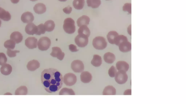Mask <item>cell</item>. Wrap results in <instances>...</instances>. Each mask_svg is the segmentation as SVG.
<instances>
[{
	"mask_svg": "<svg viewBox=\"0 0 186 104\" xmlns=\"http://www.w3.org/2000/svg\"><path fill=\"white\" fill-rule=\"evenodd\" d=\"M41 81L45 90L49 93L58 92L63 84V78L57 69H45L41 73Z\"/></svg>",
	"mask_w": 186,
	"mask_h": 104,
	"instance_id": "obj_1",
	"label": "cell"
},
{
	"mask_svg": "<svg viewBox=\"0 0 186 104\" xmlns=\"http://www.w3.org/2000/svg\"><path fill=\"white\" fill-rule=\"evenodd\" d=\"M63 28L64 31L67 34L74 33L76 31L74 20L71 18H66L64 21Z\"/></svg>",
	"mask_w": 186,
	"mask_h": 104,
	"instance_id": "obj_2",
	"label": "cell"
},
{
	"mask_svg": "<svg viewBox=\"0 0 186 104\" xmlns=\"http://www.w3.org/2000/svg\"><path fill=\"white\" fill-rule=\"evenodd\" d=\"M92 45L96 50H102L107 47V43L104 37L98 36L93 39Z\"/></svg>",
	"mask_w": 186,
	"mask_h": 104,
	"instance_id": "obj_3",
	"label": "cell"
},
{
	"mask_svg": "<svg viewBox=\"0 0 186 104\" xmlns=\"http://www.w3.org/2000/svg\"><path fill=\"white\" fill-rule=\"evenodd\" d=\"M51 45L50 39L46 37L41 38L37 43L38 48L39 50L42 51L48 50L50 48Z\"/></svg>",
	"mask_w": 186,
	"mask_h": 104,
	"instance_id": "obj_4",
	"label": "cell"
},
{
	"mask_svg": "<svg viewBox=\"0 0 186 104\" xmlns=\"http://www.w3.org/2000/svg\"><path fill=\"white\" fill-rule=\"evenodd\" d=\"M77 81V77L73 73H69L64 75L63 82L66 86H72L74 85Z\"/></svg>",
	"mask_w": 186,
	"mask_h": 104,
	"instance_id": "obj_5",
	"label": "cell"
},
{
	"mask_svg": "<svg viewBox=\"0 0 186 104\" xmlns=\"http://www.w3.org/2000/svg\"><path fill=\"white\" fill-rule=\"evenodd\" d=\"M75 41L78 46L84 48L88 44V37L84 35H78L75 37Z\"/></svg>",
	"mask_w": 186,
	"mask_h": 104,
	"instance_id": "obj_6",
	"label": "cell"
},
{
	"mask_svg": "<svg viewBox=\"0 0 186 104\" xmlns=\"http://www.w3.org/2000/svg\"><path fill=\"white\" fill-rule=\"evenodd\" d=\"M126 72L124 71H119L116 73L115 77V80L118 84L122 85L126 82L128 76Z\"/></svg>",
	"mask_w": 186,
	"mask_h": 104,
	"instance_id": "obj_7",
	"label": "cell"
},
{
	"mask_svg": "<svg viewBox=\"0 0 186 104\" xmlns=\"http://www.w3.org/2000/svg\"><path fill=\"white\" fill-rule=\"evenodd\" d=\"M71 68L75 73H81L84 71V65L83 62L80 60H75L72 62Z\"/></svg>",
	"mask_w": 186,
	"mask_h": 104,
	"instance_id": "obj_8",
	"label": "cell"
},
{
	"mask_svg": "<svg viewBox=\"0 0 186 104\" xmlns=\"http://www.w3.org/2000/svg\"><path fill=\"white\" fill-rule=\"evenodd\" d=\"M52 52L50 54V55L56 58L59 60L61 61L63 60L65 54L62 52L61 49L59 47H53L52 48Z\"/></svg>",
	"mask_w": 186,
	"mask_h": 104,
	"instance_id": "obj_9",
	"label": "cell"
},
{
	"mask_svg": "<svg viewBox=\"0 0 186 104\" xmlns=\"http://www.w3.org/2000/svg\"><path fill=\"white\" fill-rule=\"evenodd\" d=\"M38 40L34 37H29L26 39L25 44L27 47L30 49L37 48Z\"/></svg>",
	"mask_w": 186,
	"mask_h": 104,
	"instance_id": "obj_10",
	"label": "cell"
},
{
	"mask_svg": "<svg viewBox=\"0 0 186 104\" xmlns=\"http://www.w3.org/2000/svg\"><path fill=\"white\" fill-rule=\"evenodd\" d=\"M34 16L32 13L29 12H24L22 15L21 19L24 23H30L33 22Z\"/></svg>",
	"mask_w": 186,
	"mask_h": 104,
	"instance_id": "obj_11",
	"label": "cell"
},
{
	"mask_svg": "<svg viewBox=\"0 0 186 104\" xmlns=\"http://www.w3.org/2000/svg\"><path fill=\"white\" fill-rule=\"evenodd\" d=\"M38 31L37 26L34 23H28L25 27V32L28 35H33L37 33Z\"/></svg>",
	"mask_w": 186,
	"mask_h": 104,
	"instance_id": "obj_12",
	"label": "cell"
},
{
	"mask_svg": "<svg viewBox=\"0 0 186 104\" xmlns=\"http://www.w3.org/2000/svg\"><path fill=\"white\" fill-rule=\"evenodd\" d=\"M118 46L119 50L123 52H127L131 50V44L128 41L123 42Z\"/></svg>",
	"mask_w": 186,
	"mask_h": 104,
	"instance_id": "obj_13",
	"label": "cell"
},
{
	"mask_svg": "<svg viewBox=\"0 0 186 104\" xmlns=\"http://www.w3.org/2000/svg\"><path fill=\"white\" fill-rule=\"evenodd\" d=\"M40 64L37 60H33L30 61L27 65V68L30 71H34L39 68Z\"/></svg>",
	"mask_w": 186,
	"mask_h": 104,
	"instance_id": "obj_14",
	"label": "cell"
},
{
	"mask_svg": "<svg viewBox=\"0 0 186 104\" xmlns=\"http://www.w3.org/2000/svg\"><path fill=\"white\" fill-rule=\"evenodd\" d=\"M10 39L14 41L16 44H18L21 42L23 39L22 34L19 32H14L11 34Z\"/></svg>",
	"mask_w": 186,
	"mask_h": 104,
	"instance_id": "obj_15",
	"label": "cell"
},
{
	"mask_svg": "<svg viewBox=\"0 0 186 104\" xmlns=\"http://www.w3.org/2000/svg\"><path fill=\"white\" fill-rule=\"evenodd\" d=\"M92 75L88 71L82 72L80 75V80L83 83H88L92 80Z\"/></svg>",
	"mask_w": 186,
	"mask_h": 104,
	"instance_id": "obj_16",
	"label": "cell"
},
{
	"mask_svg": "<svg viewBox=\"0 0 186 104\" xmlns=\"http://www.w3.org/2000/svg\"><path fill=\"white\" fill-rule=\"evenodd\" d=\"M34 10L37 14H41L46 12V7L44 4L38 3L34 6Z\"/></svg>",
	"mask_w": 186,
	"mask_h": 104,
	"instance_id": "obj_17",
	"label": "cell"
},
{
	"mask_svg": "<svg viewBox=\"0 0 186 104\" xmlns=\"http://www.w3.org/2000/svg\"><path fill=\"white\" fill-rule=\"evenodd\" d=\"M13 69L10 64H5L2 65L0 71L2 74L5 75H8L12 72Z\"/></svg>",
	"mask_w": 186,
	"mask_h": 104,
	"instance_id": "obj_18",
	"label": "cell"
},
{
	"mask_svg": "<svg viewBox=\"0 0 186 104\" xmlns=\"http://www.w3.org/2000/svg\"><path fill=\"white\" fill-rule=\"evenodd\" d=\"M90 21V18L89 17L83 15L78 19L77 21V26L80 27L83 25H88Z\"/></svg>",
	"mask_w": 186,
	"mask_h": 104,
	"instance_id": "obj_19",
	"label": "cell"
},
{
	"mask_svg": "<svg viewBox=\"0 0 186 104\" xmlns=\"http://www.w3.org/2000/svg\"><path fill=\"white\" fill-rule=\"evenodd\" d=\"M11 15L8 11L0 7V18L4 21H9L11 19Z\"/></svg>",
	"mask_w": 186,
	"mask_h": 104,
	"instance_id": "obj_20",
	"label": "cell"
},
{
	"mask_svg": "<svg viewBox=\"0 0 186 104\" xmlns=\"http://www.w3.org/2000/svg\"><path fill=\"white\" fill-rule=\"evenodd\" d=\"M116 67L118 71H124L127 72L128 70L129 65L126 62L120 61L116 63Z\"/></svg>",
	"mask_w": 186,
	"mask_h": 104,
	"instance_id": "obj_21",
	"label": "cell"
},
{
	"mask_svg": "<svg viewBox=\"0 0 186 104\" xmlns=\"http://www.w3.org/2000/svg\"><path fill=\"white\" fill-rule=\"evenodd\" d=\"M115 55L111 52L106 53L104 56V61L108 64H112L113 63L115 60Z\"/></svg>",
	"mask_w": 186,
	"mask_h": 104,
	"instance_id": "obj_22",
	"label": "cell"
},
{
	"mask_svg": "<svg viewBox=\"0 0 186 104\" xmlns=\"http://www.w3.org/2000/svg\"><path fill=\"white\" fill-rule=\"evenodd\" d=\"M116 94V89L114 87L111 86H106L102 92L103 95H115Z\"/></svg>",
	"mask_w": 186,
	"mask_h": 104,
	"instance_id": "obj_23",
	"label": "cell"
},
{
	"mask_svg": "<svg viewBox=\"0 0 186 104\" xmlns=\"http://www.w3.org/2000/svg\"><path fill=\"white\" fill-rule=\"evenodd\" d=\"M102 63V59L101 56L98 55H95L93 56V59L91 62V63L95 67H99L101 65Z\"/></svg>",
	"mask_w": 186,
	"mask_h": 104,
	"instance_id": "obj_24",
	"label": "cell"
},
{
	"mask_svg": "<svg viewBox=\"0 0 186 104\" xmlns=\"http://www.w3.org/2000/svg\"><path fill=\"white\" fill-rule=\"evenodd\" d=\"M118 35V33L116 31H111L109 32L107 35V38L109 43L111 44H115V39Z\"/></svg>",
	"mask_w": 186,
	"mask_h": 104,
	"instance_id": "obj_25",
	"label": "cell"
},
{
	"mask_svg": "<svg viewBox=\"0 0 186 104\" xmlns=\"http://www.w3.org/2000/svg\"><path fill=\"white\" fill-rule=\"evenodd\" d=\"M44 26L45 31L51 32L54 29L55 24L52 20H49L45 22Z\"/></svg>",
	"mask_w": 186,
	"mask_h": 104,
	"instance_id": "obj_26",
	"label": "cell"
},
{
	"mask_svg": "<svg viewBox=\"0 0 186 104\" xmlns=\"http://www.w3.org/2000/svg\"><path fill=\"white\" fill-rule=\"evenodd\" d=\"M79 35H83L89 37L90 35V31L86 25H83L80 27L78 31Z\"/></svg>",
	"mask_w": 186,
	"mask_h": 104,
	"instance_id": "obj_27",
	"label": "cell"
},
{
	"mask_svg": "<svg viewBox=\"0 0 186 104\" xmlns=\"http://www.w3.org/2000/svg\"><path fill=\"white\" fill-rule=\"evenodd\" d=\"M88 6L93 8H96L99 7L101 4V0H87Z\"/></svg>",
	"mask_w": 186,
	"mask_h": 104,
	"instance_id": "obj_28",
	"label": "cell"
},
{
	"mask_svg": "<svg viewBox=\"0 0 186 104\" xmlns=\"http://www.w3.org/2000/svg\"><path fill=\"white\" fill-rule=\"evenodd\" d=\"M85 5L84 0H74L73 5L74 8L77 10L82 9Z\"/></svg>",
	"mask_w": 186,
	"mask_h": 104,
	"instance_id": "obj_29",
	"label": "cell"
},
{
	"mask_svg": "<svg viewBox=\"0 0 186 104\" xmlns=\"http://www.w3.org/2000/svg\"><path fill=\"white\" fill-rule=\"evenodd\" d=\"M28 92L27 88L26 86H20L15 92L16 95H26Z\"/></svg>",
	"mask_w": 186,
	"mask_h": 104,
	"instance_id": "obj_30",
	"label": "cell"
},
{
	"mask_svg": "<svg viewBox=\"0 0 186 104\" xmlns=\"http://www.w3.org/2000/svg\"><path fill=\"white\" fill-rule=\"evenodd\" d=\"M59 95H75L73 89L67 88L62 89L59 93Z\"/></svg>",
	"mask_w": 186,
	"mask_h": 104,
	"instance_id": "obj_31",
	"label": "cell"
},
{
	"mask_svg": "<svg viewBox=\"0 0 186 104\" xmlns=\"http://www.w3.org/2000/svg\"><path fill=\"white\" fill-rule=\"evenodd\" d=\"M128 41L127 37L123 35H118L116 38L115 40V44L119 46L120 44L123 42Z\"/></svg>",
	"mask_w": 186,
	"mask_h": 104,
	"instance_id": "obj_32",
	"label": "cell"
},
{
	"mask_svg": "<svg viewBox=\"0 0 186 104\" xmlns=\"http://www.w3.org/2000/svg\"><path fill=\"white\" fill-rule=\"evenodd\" d=\"M16 43L11 39H9L5 42L4 46L5 48L13 50L16 47Z\"/></svg>",
	"mask_w": 186,
	"mask_h": 104,
	"instance_id": "obj_33",
	"label": "cell"
},
{
	"mask_svg": "<svg viewBox=\"0 0 186 104\" xmlns=\"http://www.w3.org/2000/svg\"><path fill=\"white\" fill-rule=\"evenodd\" d=\"M37 28L38 31L37 33L36 34V35H40L41 34H44L45 33V31L43 24H40L38 25Z\"/></svg>",
	"mask_w": 186,
	"mask_h": 104,
	"instance_id": "obj_34",
	"label": "cell"
},
{
	"mask_svg": "<svg viewBox=\"0 0 186 104\" xmlns=\"http://www.w3.org/2000/svg\"><path fill=\"white\" fill-rule=\"evenodd\" d=\"M20 51L18 50L13 51L10 49H7V55L10 58L15 57L16 56V54L20 53Z\"/></svg>",
	"mask_w": 186,
	"mask_h": 104,
	"instance_id": "obj_35",
	"label": "cell"
},
{
	"mask_svg": "<svg viewBox=\"0 0 186 104\" xmlns=\"http://www.w3.org/2000/svg\"><path fill=\"white\" fill-rule=\"evenodd\" d=\"M7 59L6 55L3 52L0 53V65H2L7 63Z\"/></svg>",
	"mask_w": 186,
	"mask_h": 104,
	"instance_id": "obj_36",
	"label": "cell"
},
{
	"mask_svg": "<svg viewBox=\"0 0 186 104\" xmlns=\"http://www.w3.org/2000/svg\"><path fill=\"white\" fill-rule=\"evenodd\" d=\"M117 72L116 68L114 66H112L109 70V76L111 77H115Z\"/></svg>",
	"mask_w": 186,
	"mask_h": 104,
	"instance_id": "obj_37",
	"label": "cell"
},
{
	"mask_svg": "<svg viewBox=\"0 0 186 104\" xmlns=\"http://www.w3.org/2000/svg\"><path fill=\"white\" fill-rule=\"evenodd\" d=\"M123 11H127L129 14H131V4L130 3H126L124 5L123 7Z\"/></svg>",
	"mask_w": 186,
	"mask_h": 104,
	"instance_id": "obj_38",
	"label": "cell"
},
{
	"mask_svg": "<svg viewBox=\"0 0 186 104\" xmlns=\"http://www.w3.org/2000/svg\"><path fill=\"white\" fill-rule=\"evenodd\" d=\"M69 48L72 52H76L79 51L78 50H77V46L73 44L70 45Z\"/></svg>",
	"mask_w": 186,
	"mask_h": 104,
	"instance_id": "obj_39",
	"label": "cell"
},
{
	"mask_svg": "<svg viewBox=\"0 0 186 104\" xmlns=\"http://www.w3.org/2000/svg\"><path fill=\"white\" fill-rule=\"evenodd\" d=\"M63 12L67 14H70L72 11V8L70 6H68L63 9Z\"/></svg>",
	"mask_w": 186,
	"mask_h": 104,
	"instance_id": "obj_40",
	"label": "cell"
},
{
	"mask_svg": "<svg viewBox=\"0 0 186 104\" xmlns=\"http://www.w3.org/2000/svg\"><path fill=\"white\" fill-rule=\"evenodd\" d=\"M124 95H131V90H127L125 92Z\"/></svg>",
	"mask_w": 186,
	"mask_h": 104,
	"instance_id": "obj_41",
	"label": "cell"
},
{
	"mask_svg": "<svg viewBox=\"0 0 186 104\" xmlns=\"http://www.w3.org/2000/svg\"><path fill=\"white\" fill-rule=\"evenodd\" d=\"M127 31H128V33L130 35H131V25H130V26H129V27L128 28V29H127Z\"/></svg>",
	"mask_w": 186,
	"mask_h": 104,
	"instance_id": "obj_42",
	"label": "cell"
},
{
	"mask_svg": "<svg viewBox=\"0 0 186 104\" xmlns=\"http://www.w3.org/2000/svg\"><path fill=\"white\" fill-rule=\"evenodd\" d=\"M11 1L13 3L17 4L19 2L20 0H11Z\"/></svg>",
	"mask_w": 186,
	"mask_h": 104,
	"instance_id": "obj_43",
	"label": "cell"
},
{
	"mask_svg": "<svg viewBox=\"0 0 186 104\" xmlns=\"http://www.w3.org/2000/svg\"><path fill=\"white\" fill-rule=\"evenodd\" d=\"M60 2H66L67 1V0H58Z\"/></svg>",
	"mask_w": 186,
	"mask_h": 104,
	"instance_id": "obj_44",
	"label": "cell"
},
{
	"mask_svg": "<svg viewBox=\"0 0 186 104\" xmlns=\"http://www.w3.org/2000/svg\"><path fill=\"white\" fill-rule=\"evenodd\" d=\"M2 24V22L1 20H0V27H1Z\"/></svg>",
	"mask_w": 186,
	"mask_h": 104,
	"instance_id": "obj_45",
	"label": "cell"
},
{
	"mask_svg": "<svg viewBox=\"0 0 186 104\" xmlns=\"http://www.w3.org/2000/svg\"><path fill=\"white\" fill-rule=\"evenodd\" d=\"M30 1L35 2L38 1V0H30Z\"/></svg>",
	"mask_w": 186,
	"mask_h": 104,
	"instance_id": "obj_46",
	"label": "cell"
},
{
	"mask_svg": "<svg viewBox=\"0 0 186 104\" xmlns=\"http://www.w3.org/2000/svg\"><path fill=\"white\" fill-rule=\"evenodd\" d=\"M106 1H110V0H106Z\"/></svg>",
	"mask_w": 186,
	"mask_h": 104,
	"instance_id": "obj_47",
	"label": "cell"
}]
</instances>
